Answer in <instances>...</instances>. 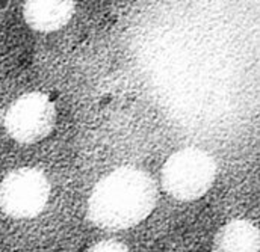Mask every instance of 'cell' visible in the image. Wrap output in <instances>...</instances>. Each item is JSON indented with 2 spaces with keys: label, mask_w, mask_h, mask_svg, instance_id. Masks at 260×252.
Masks as SVG:
<instances>
[{
  "label": "cell",
  "mask_w": 260,
  "mask_h": 252,
  "mask_svg": "<svg viewBox=\"0 0 260 252\" xmlns=\"http://www.w3.org/2000/svg\"><path fill=\"white\" fill-rule=\"evenodd\" d=\"M157 201L154 180L142 169L123 166L103 177L88 199V216L105 230H126L150 216Z\"/></svg>",
  "instance_id": "cell-1"
},
{
  "label": "cell",
  "mask_w": 260,
  "mask_h": 252,
  "mask_svg": "<svg viewBox=\"0 0 260 252\" xmlns=\"http://www.w3.org/2000/svg\"><path fill=\"white\" fill-rule=\"evenodd\" d=\"M216 163L213 157L200 148H183L165 162L160 178L165 192L179 201H195L213 186Z\"/></svg>",
  "instance_id": "cell-2"
},
{
  "label": "cell",
  "mask_w": 260,
  "mask_h": 252,
  "mask_svg": "<svg viewBox=\"0 0 260 252\" xmlns=\"http://www.w3.org/2000/svg\"><path fill=\"white\" fill-rule=\"evenodd\" d=\"M50 183L37 168L11 171L0 183V208L14 219H32L47 205Z\"/></svg>",
  "instance_id": "cell-3"
},
{
  "label": "cell",
  "mask_w": 260,
  "mask_h": 252,
  "mask_svg": "<svg viewBox=\"0 0 260 252\" xmlns=\"http://www.w3.org/2000/svg\"><path fill=\"white\" fill-rule=\"evenodd\" d=\"M56 123V109L43 92L18 97L5 115L8 134L20 143H35L49 136Z\"/></svg>",
  "instance_id": "cell-4"
},
{
  "label": "cell",
  "mask_w": 260,
  "mask_h": 252,
  "mask_svg": "<svg viewBox=\"0 0 260 252\" xmlns=\"http://www.w3.org/2000/svg\"><path fill=\"white\" fill-rule=\"evenodd\" d=\"M23 14L34 30L55 32L71 20L74 0H26Z\"/></svg>",
  "instance_id": "cell-5"
},
{
  "label": "cell",
  "mask_w": 260,
  "mask_h": 252,
  "mask_svg": "<svg viewBox=\"0 0 260 252\" xmlns=\"http://www.w3.org/2000/svg\"><path fill=\"white\" fill-rule=\"evenodd\" d=\"M213 252H259V228L247 219L225 224L216 234Z\"/></svg>",
  "instance_id": "cell-6"
},
{
  "label": "cell",
  "mask_w": 260,
  "mask_h": 252,
  "mask_svg": "<svg viewBox=\"0 0 260 252\" xmlns=\"http://www.w3.org/2000/svg\"><path fill=\"white\" fill-rule=\"evenodd\" d=\"M86 252H130L129 248L117 240H105L100 242L97 245H94L92 248H89Z\"/></svg>",
  "instance_id": "cell-7"
}]
</instances>
